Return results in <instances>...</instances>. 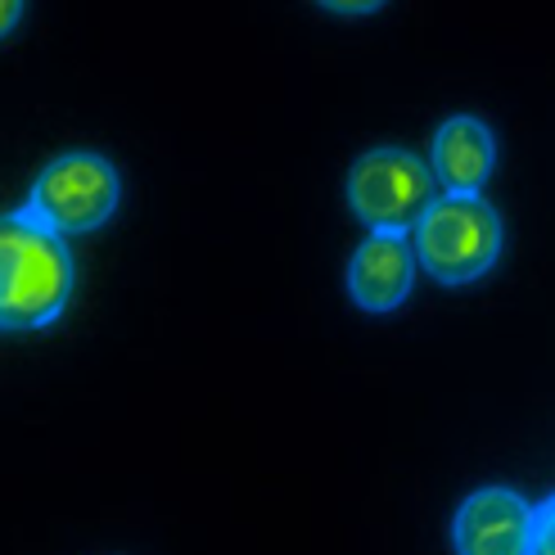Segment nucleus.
Wrapping results in <instances>:
<instances>
[{
  "mask_svg": "<svg viewBox=\"0 0 555 555\" xmlns=\"http://www.w3.org/2000/svg\"><path fill=\"white\" fill-rule=\"evenodd\" d=\"M73 254L33 212L0 217V330H46L73 298Z\"/></svg>",
  "mask_w": 555,
  "mask_h": 555,
  "instance_id": "1",
  "label": "nucleus"
},
{
  "mask_svg": "<svg viewBox=\"0 0 555 555\" xmlns=\"http://www.w3.org/2000/svg\"><path fill=\"white\" fill-rule=\"evenodd\" d=\"M411 248L438 285H469L502 258V217L483 194H438L415 221Z\"/></svg>",
  "mask_w": 555,
  "mask_h": 555,
  "instance_id": "2",
  "label": "nucleus"
},
{
  "mask_svg": "<svg viewBox=\"0 0 555 555\" xmlns=\"http://www.w3.org/2000/svg\"><path fill=\"white\" fill-rule=\"evenodd\" d=\"M118 199H122V181L114 163L104 154L77 150L46 163L33 190H27L23 212H33L54 235H91L114 217Z\"/></svg>",
  "mask_w": 555,
  "mask_h": 555,
  "instance_id": "3",
  "label": "nucleus"
},
{
  "mask_svg": "<svg viewBox=\"0 0 555 555\" xmlns=\"http://www.w3.org/2000/svg\"><path fill=\"white\" fill-rule=\"evenodd\" d=\"M434 204V168L411 150L384 145L352 163L348 172V208L384 235H411L415 221Z\"/></svg>",
  "mask_w": 555,
  "mask_h": 555,
  "instance_id": "4",
  "label": "nucleus"
},
{
  "mask_svg": "<svg viewBox=\"0 0 555 555\" xmlns=\"http://www.w3.org/2000/svg\"><path fill=\"white\" fill-rule=\"evenodd\" d=\"M456 555H529L533 546V506L515 488H475L452 519Z\"/></svg>",
  "mask_w": 555,
  "mask_h": 555,
  "instance_id": "5",
  "label": "nucleus"
},
{
  "mask_svg": "<svg viewBox=\"0 0 555 555\" xmlns=\"http://www.w3.org/2000/svg\"><path fill=\"white\" fill-rule=\"evenodd\" d=\"M415 285V248L406 235L371 231L348 262V294L362 312H393Z\"/></svg>",
  "mask_w": 555,
  "mask_h": 555,
  "instance_id": "6",
  "label": "nucleus"
},
{
  "mask_svg": "<svg viewBox=\"0 0 555 555\" xmlns=\"http://www.w3.org/2000/svg\"><path fill=\"white\" fill-rule=\"evenodd\" d=\"M429 168L442 194H479L496 168V141L479 118H448L434 131Z\"/></svg>",
  "mask_w": 555,
  "mask_h": 555,
  "instance_id": "7",
  "label": "nucleus"
},
{
  "mask_svg": "<svg viewBox=\"0 0 555 555\" xmlns=\"http://www.w3.org/2000/svg\"><path fill=\"white\" fill-rule=\"evenodd\" d=\"M529 555H555V492L542 506H533V546Z\"/></svg>",
  "mask_w": 555,
  "mask_h": 555,
  "instance_id": "8",
  "label": "nucleus"
},
{
  "mask_svg": "<svg viewBox=\"0 0 555 555\" xmlns=\"http://www.w3.org/2000/svg\"><path fill=\"white\" fill-rule=\"evenodd\" d=\"M325 10H335V14H348V18H362V14H375L384 0H321Z\"/></svg>",
  "mask_w": 555,
  "mask_h": 555,
  "instance_id": "9",
  "label": "nucleus"
},
{
  "mask_svg": "<svg viewBox=\"0 0 555 555\" xmlns=\"http://www.w3.org/2000/svg\"><path fill=\"white\" fill-rule=\"evenodd\" d=\"M23 18V0H0V37H10Z\"/></svg>",
  "mask_w": 555,
  "mask_h": 555,
  "instance_id": "10",
  "label": "nucleus"
}]
</instances>
